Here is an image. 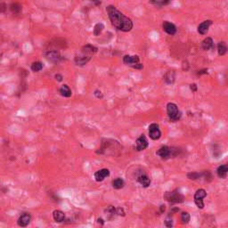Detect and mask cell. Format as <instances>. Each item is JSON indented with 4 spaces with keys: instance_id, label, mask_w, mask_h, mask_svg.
Returning <instances> with one entry per match:
<instances>
[{
    "instance_id": "obj_26",
    "label": "cell",
    "mask_w": 228,
    "mask_h": 228,
    "mask_svg": "<svg viewBox=\"0 0 228 228\" xmlns=\"http://www.w3.org/2000/svg\"><path fill=\"white\" fill-rule=\"evenodd\" d=\"M103 28H104V26H103V23H96V24L95 25V27H94V35H95V36H99V35L103 32Z\"/></svg>"
},
{
    "instance_id": "obj_5",
    "label": "cell",
    "mask_w": 228,
    "mask_h": 228,
    "mask_svg": "<svg viewBox=\"0 0 228 228\" xmlns=\"http://www.w3.org/2000/svg\"><path fill=\"white\" fill-rule=\"evenodd\" d=\"M177 151L174 150L173 148H169L168 146H161L158 151L156 154L158 156H160L161 159H164V160H167V159H169L171 158L172 156H176L177 155Z\"/></svg>"
},
{
    "instance_id": "obj_39",
    "label": "cell",
    "mask_w": 228,
    "mask_h": 228,
    "mask_svg": "<svg viewBox=\"0 0 228 228\" xmlns=\"http://www.w3.org/2000/svg\"><path fill=\"white\" fill-rule=\"evenodd\" d=\"M92 1L93 3H95V5L96 6H99V5H101V1L100 0H90Z\"/></svg>"
},
{
    "instance_id": "obj_2",
    "label": "cell",
    "mask_w": 228,
    "mask_h": 228,
    "mask_svg": "<svg viewBox=\"0 0 228 228\" xmlns=\"http://www.w3.org/2000/svg\"><path fill=\"white\" fill-rule=\"evenodd\" d=\"M167 112L172 121H177L181 118L182 114L181 111L178 110V107L176 103H168L167 104Z\"/></svg>"
},
{
    "instance_id": "obj_35",
    "label": "cell",
    "mask_w": 228,
    "mask_h": 228,
    "mask_svg": "<svg viewBox=\"0 0 228 228\" xmlns=\"http://www.w3.org/2000/svg\"><path fill=\"white\" fill-rule=\"evenodd\" d=\"M54 78H55V80H56L57 81H59V82L63 81V77L61 74H56L55 76H54Z\"/></svg>"
},
{
    "instance_id": "obj_22",
    "label": "cell",
    "mask_w": 228,
    "mask_h": 228,
    "mask_svg": "<svg viewBox=\"0 0 228 228\" xmlns=\"http://www.w3.org/2000/svg\"><path fill=\"white\" fill-rule=\"evenodd\" d=\"M175 79H176V75H175V72L173 70H168L165 74V76H164V80H165L167 84L174 83Z\"/></svg>"
},
{
    "instance_id": "obj_36",
    "label": "cell",
    "mask_w": 228,
    "mask_h": 228,
    "mask_svg": "<svg viewBox=\"0 0 228 228\" xmlns=\"http://www.w3.org/2000/svg\"><path fill=\"white\" fill-rule=\"evenodd\" d=\"M190 88H191V90L193 92H196L197 91V88H198V87H197V85H196V84H191V85H190Z\"/></svg>"
},
{
    "instance_id": "obj_19",
    "label": "cell",
    "mask_w": 228,
    "mask_h": 228,
    "mask_svg": "<svg viewBox=\"0 0 228 228\" xmlns=\"http://www.w3.org/2000/svg\"><path fill=\"white\" fill-rule=\"evenodd\" d=\"M104 213H105V216L107 217V219L111 220L115 217V215H117V209L114 208L113 206H109L107 207V209L104 210Z\"/></svg>"
},
{
    "instance_id": "obj_31",
    "label": "cell",
    "mask_w": 228,
    "mask_h": 228,
    "mask_svg": "<svg viewBox=\"0 0 228 228\" xmlns=\"http://www.w3.org/2000/svg\"><path fill=\"white\" fill-rule=\"evenodd\" d=\"M165 225L167 226V227H171V226L173 225V220L171 219L170 217H168V218H166Z\"/></svg>"
},
{
    "instance_id": "obj_8",
    "label": "cell",
    "mask_w": 228,
    "mask_h": 228,
    "mask_svg": "<svg viewBox=\"0 0 228 228\" xmlns=\"http://www.w3.org/2000/svg\"><path fill=\"white\" fill-rule=\"evenodd\" d=\"M149 146V142L146 139V137H144V135H141L138 137L136 141V148L138 152L143 151L147 148Z\"/></svg>"
},
{
    "instance_id": "obj_28",
    "label": "cell",
    "mask_w": 228,
    "mask_h": 228,
    "mask_svg": "<svg viewBox=\"0 0 228 228\" xmlns=\"http://www.w3.org/2000/svg\"><path fill=\"white\" fill-rule=\"evenodd\" d=\"M10 8H11V11L15 14H19L22 11V6L17 4V3H13L10 6Z\"/></svg>"
},
{
    "instance_id": "obj_24",
    "label": "cell",
    "mask_w": 228,
    "mask_h": 228,
    "mask_svg": "<svg viewBox=\"0 0 228 228\" xmlns=\"http://www.w3.org/2000/svg\"><path fill=\"white\" fill-rule=\"evenodd\" d=\"M124 184H125L124 180H123L122 178H120V177H118V178L114 179L113 181H112V186H113V188H115V189L123 188Z\"/></svg>"
},
{
    "instance_id": "obj_1",
    "label": "cell",
    "mask_w": 228,
    "mask_h": 228,
    "mask_svg": "<svg viewBox=\"0 0 228 228\" xmlns=\"http://www.w3.org/2000/svg\"><path fill=\"white\" fill-rule=\"evenodd\" d=\"M109 19L114 28L123 32H128L133 28V22L130 18L124 15L114 6H108L106 7Z\"/></svg>"
},
{
    "instance_id": "obj_11",
    "label": "cell",
    "mask_w": 228,
    "mask_h": 228,
    "mask_svg": "<svg viewBox=\"0 0 228 228\" xmlns=\"http://www.w3.org/2000/svg\"><path fill=\"white\" fill-rule=\"evenodd\" d=\"M162 28H163V30L165 31L166 33H168V35H175L177 33V28L176 26L173 24V23H169V22H164L163 24H162Z\"/></svg>"
},
{
    "instance_id": "obj_9",
    "label": "cell",
    "mask_w": 228,
    "mask_h": 228,
    "mask_svg": "<svg viewBox=\"0 0 228 228\" xmlns=\"http://www.w3.org/2000/svg\"><path fill=\"white\" fill-rule=\"evenodd\" d=\"M140 62V58L138 55H128L127 54L123 57V63H125L126 65H129V66H134L135 64H137Z\"/></svg>"
},
{
    "instance_id": "obj_12",
    "label": "cell",
    "mask_w": 228,
    "mask_h": 228,
    "mask_svg": "<svg viewBox=\"0 0 228 228\" xmlns=\"http://www.w3.org/2000/svg\"><path fill=\"white\" fill-rule=\"evenodd\" d=\"M212 25V21L210 20H207L204 21L203 23H201L198 26V32L200 35H206L209 31V28Z\"/></svg>"
},
{
    "instance_id": "obj_37",
    "label": "cell",
    "mask_w": 228,
    "mask_h": 228,
    "mask_svg": "<svg viewBox=\"0 0 228 228\" xmlns=\"http://www.w3.org/2000/svg\"><path fill=\"white\" fill-rule=\"evenodd\" d=\"M208 73V70L207 69H204V70H199L198 72H197V74L198 75H202V74H207Z\"/></svg>"
},
{
    "instance_id": "obj_32",
    "label": "cell",
    "mask_w": 228,
    "mask_h": 228,
    "mask_svg": "<svg viewBox=\"0 0 228 228\" xmlns=\"http://www.w3.org/2000/svg\"><path fill=\"white\" fill-rule=\"evenodd\" d=\"M117 215H119V216H125L124 210L121 209V208H117Z\"/></svg>"
},
{
    "instance_id": "obj_27",
    "label": "cell",
    "mask_w": 228,
    "mask_h": 228,
    "mask_svg": "<svg viewBox=\"0 0 228 228\" xmlns=\"http://www.w3.org/2000/svg\"><path fill=\"white\" fill-rule=\"evenodd\" d=\"M30 69L34 72H39V71H40L43 69V64H42V63H40V62H35V63L31 64Z\"/></svg>"
},
{
    "instance_id": "obj_6",
    "label": "cell",
    "mask_w": 228,
    "mask_h": 228,
    "mask_svg": "<svg viewBox=\"0 0 228 228\" xmlns=\"http://www.w3.org/2000/svg\"><path fill=\"white\" fill-rule=\"evenodd\" d=\"M207 196V193L204 189H199L196 191V193L194 194V202L196 206L202 210L204 208V203H203V199Z\"/></svg>"
},
{
    "instance_id": "obj_13",
    "label": "cell",
    "mask_w": 228,
    "mask_h": 228,
    "mask_svg": "<svg viewBox=\"0 0 228 228\" xmlns=\"http://www.w3.org/2000/svg\"><path fill=\"white\" fill-rule=\"evenodd\" d=\"M31 217L28 213H23L21 217L18 218V225L21 227H26L30 222Z\"/></svg>"
},
{
    "instance_id": "obj_7",
    "label": "cell",
    "mask_w": 228,
    "mask_h": 228,
    "mask_svg": "<svg viewBox=\"0 0 228 228\" xmlns=\"http://www.w3.org/2000/svg\"><path fill=\"white\" fill-rule=\"evenodd\" d=\"M149 136L153 140H159L161 137V132L160 130L159 125L153 123L149 126Z\"/></svg>"
},
{
    "instance_id": "obj_18",
    "label": "cell",
    "mask_w": 228,
    "mask_h": 228,
    "mask_svg": "<svg viewBox=\"0 0 228 228\" xmlns=\"http://www.w3.org/2000/svg\"><path fill=\"white\" fill-rule=\"evenodd\" d=\"M217 176L220 177V178L225 179V178L226 177V176H227L228 164H225V165L219 166V167L217 168Z\"/></svg>"
},
{
    "instance_id": "obj_29",
    "label": "cell",
    "mask_w": 228,
    "mask_h": 228,
    "mask_svg": "<svg viewBox=\"0 0 228 228\" xmlns=\"http://www.w3.org/2000/svg\"><path fill=\"white\" fill-rule=\"evenodd\" d=\"M202 176V174L198 173V172H190L187 174V177L191 180H195V179H198L200 177Z\"/></svg>"
},
{
    "instance_id": "obj_25",
    "label": "cell",
    "mask_w": 228,
    "mask_h": 228,
    "mask_svg": "<svg viewBox=\"0 0 228 228\" xmlns=\"http://www.w3.org/2000/svg\"><path fill=\"white\" fill-rule=\"evenodd\" d=\"M149 2L153 5V6H164L169 4L170 0H149Z\"/></svg>"
},
{
    "instance_id": "obj_40",
    "label": "cell",
    "mask_w": 228,
    "mask_h": 228,
    "mask_svg": "<svg viewBox=\"0 0 228 228\" xmlns=\"http://www.w3.org/2000/svg\"><path fill=\"white\" fill-rule=\"evenodd\" d=\"M98 223H101L102 225H103V221L102 218H98Z\"/></svg>"
},
{
    "instance_id": "obj_14",
    "label": "cell",
    "mask_w": 228,
    "mask_h": 228,
    "mask_svg": "<svg viewBox=\"0 0 228 228\" xmlns=\"http://www.w3.org/2000/svg\"><path fill=\"white\" fill-rule=\"evenodd\" d=\"M90 60H91V56L86 55V54H81L80 55H76L74 58L75 63L77 65H80V66L86 65Z\"/></svg>"
},
{
    "instance_id": "obj_30",
    "label": "cell",
    "mask_w": 228,
    "mask_h": 228,
    "mask_svg": "<svg viewBox=\"0 0 228 228\" xmlns=\"http://www.w3.org/2000/svg\"><path fill=\"white\" fill-rule=\"evenodd\" d=\"M190 219H191V217H190V214L188 212H183L181 214V220H182L183 224H188Z\"/></svg>"
},
{
    "instance_id": "obj_33",
    "label": "cell",
    "mask_w": 228,
    "mask_h": 228,
    "mask_svg": "<svg viewBox=\"0 0 228 228\" xmlns=\"http://www.w3.org/2000/svg\"><path fill=\"white\" fill-rule=\"evenodd\" d=\"M132 68L134 69H137V70H142L143 68V65H142V63H137V64H135L134 66H132Z\"/></svg>"
},
{
    "instance_id": "obj_3",
    "label": "cell",
    "mask_w": 228,
    "mask_h": 228,
    "mask_svg": "<svg viewBox=\"0 0 228 228\" xmlns=\"http://www.w3.org/2000/svg\"><path fill=\"white\" fill-rule=\"evenodd\" d=\"M44 56L47 61L51 62V63H54V64H59L63 62V57L61 55V54L56 50H50V51H46L44 53Z\"/></svg>"
},
{
    "instance_id": "obj_16",
    "label": "cell",
    "mask_w": 228,
    "mask_h": 228,
    "mask_svg": "<svg viewBox=\"0 0 228 228\" xmlns=\"http://www.w3.org/2000/svg\"><path fill=\"white\" fill-rule=\"evenodd\" d=\"M137 181L143 187H149L150 184H151V179L144 173H142V174L137 176Z\"/></svg>"
},
{
    "instance_id": "obj_23",
    "label": "cell",
    "mask_w": 228,
    "mask_h": 228,
    "mask_svg": "<svg viewBox=\"0 0 228 228\" xmlns=\"http://www.w3.org/2000/svg\"><path fill=\"white\" fill-rule=\"evenodd\" d=\"M60 94L63 96V97H70L72 93H71V90L70 89V87L68 86V85H63L62 87L60 88Z\"/></svg>"
},
{
    "instance_id": "obj_20",
    "label": "cell",
    "mask_w": 228,
    "mask_h": 228,
    "mask_svg": "<svg viewBox=\"0 0 228 228\" xmlns=\"http://www.w3.org/2000/svg\"><path fill=\"white\" fill-rule=\"evenodd\" d=\"M54 220L57 223H61L65 220V214L62 210H54L53 212Z\"/></svg>"
},
{
    "instance_id": "obj_17",
    "label": "cell",
    "mask_w": 228,
    "mask_h": 228,
    "mask_svg": "<svg viewBox=\"0 0 228 228\" xmlns=\"http://www.w3.org/2000/svg\"><path fill=\"white\" fill-rule=\"evenodd\" d=\"M201 48L205 51H209L214 48V43L211 38H206L205 39L201 42Z\"/></svg>"
},
{
    "instance_id": "obj_21",
    "label": "cell",
    "mask_w": 228,
    "mask_h": 228,
    "mask_svg": "<svg viewBox=\"0 0 228 228\" xmlns=\"http://www.w3.org/2000/svg\"><path fill=\"white\" fill-rule=\"evenodd\" d=\"M228 51V46L225 42H219L217 44V53L220 56L225 55Z\"/></svg>"
},
{
    "instance_id": "obj_4",
    "label": "cell",
    "mask_w": 228,
    "mask_h": 228,
    "mask_svg": "<svg viewBox=\"0 0 228 228\" xmlns=\"http://www.w3.org/2000/svg\"><path fill=\"white\" fill-rule=\"evenodd\" d=\"M164 199L172 203H181L184 201V196L177 191H172L165 193Z\"/></svg>"
},
{
    "instance_id": "obj_10",
    "label": "cell",
    "mask_w": 228,
    "mask_h": 228,
    "mask_svg": "<svg viewBox=\"0 0 228 228\" xmlns=\"http://www.w3.org/2000/svg\"><path fill=\"white\" fill-rule=\"evenodd\" d=\"M110 176V170L107 168H102L95 173V179L96 182H102Z\"/></svg>"
},
{
    "instance_id": "obj_34",
    "label": "cell",
    "mask_w": 228,
    "mask_h": 228,
    "mask_svg": "<svg viewBox=\"0 0 228 228\" xmlns=\"http://www.w3.org/2000/svg\"><path fill=\"white\" fill-rule=\"evenodd\" d=\"M95 96L97 98H103V94H102V92L99 91V90H96L95 91Z\"/></svg>"
},
{
    "instance_id": "obj_15",
    "label": "cell",
    "mask_w": 228,
    "mask_h": 228,
    "mask_svg": "<svg viewBox=\"0 0 228 228\" xmlns=\"http://www.w3.org/2000/svg\"><path fill=\"white\" fill-rule=\"evenodd\" d=\"M97 50H98L97 47L94 46L93 45H86V46H82V48H81V54L92 57V55H94L96 53Z\"/></svg>"
},
{
    "instance_id": "obj_38",
    "label": "cell",
    "mask_w": 228,
    "mask_h": 228,
    "mask_svg": "<svg viewBox=\"0 0 228 228\" xmlns=\"http://www.w3.org/2000/svg\"><path fill=\"white\" fill-rule=\"evenodd\" d=\"M166 210V206L165 205H160V213H164V211Z\"/></svg>"
}]
</instances>
